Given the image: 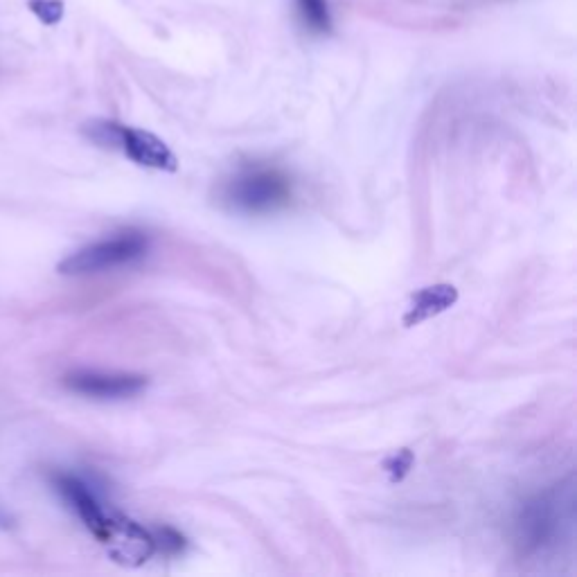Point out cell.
Returning <instances> with one entry per match:
<instances>
[{"instance_id":"cell-11","label":"cell","mask_w":577,"mask_h":577,"mask_svg":"<svg viewBox=\"0 0 577 577\" xmlns=\"http://www.w3.org/2000/svg\"><path fill=\"white\" fill-rule=\"evenodd\" d=\"M154 535V544H156V550L161 548L165 555H179L181 550L185 548V539L179 535V532L172 530V528H158L152 532Z\"/></svg>"},{"instance_id":"cell-6","label":"cell","mask_w":577,"mask_h":577,"mask_svg":"<svg viewBox=\"0 0 577 577\" xmlns=\"http://www.w3.org/2000/svg\"><path fill=\"white\" fill-rule=\"evenodd\" d=\"M64 386L70 393L100 402H118V399L136 397L147 388V377L131 372H104V370H75L64 377Z\"/></svg>"},{"instance_id":"cell-4","label":"cell","mask_w":577,"mask_h":577,"mask_svg":"<svg viewBox=\"0 0 577 577\" xmlns=\"http://www.w3.org/2000/svg\"><path fill=\"white\" fill-rule=\"evenodd\" d=\"M568 514H571V505H564L562 494L555 490L532 496L523 503L514 521L517 544L523 553L539 555L553 548L557 539L564 537L566 526H571Z\"/></svg>"},{"instance_id":"cell-9","label":"cell","mask_w":577,"mask_h":577,"mask_svg":"<svg viewBox=\"0 0 577 577\" xmlns=\"http://www.w3.org/2000/svg\"><path fill=\"white\" fill-rule=\"evenodd\" d=\"M413 463H415V456L411 449H399L395 451V454H390L384 460V469L390 478V483H402L406 474L413 469Z\"/></svg>"},{"instance_id":"cell-5","label":"cell","mask_w":577,"mask_h":577,"mask_svg":"<svg viewBox=\"0 0 577 577\" xmlns=\"http://www.w3.org/2000/svg\"><path fill=\"white\" fill-rule=\"evenodd\" d=\"M52 485H55L57 494L68 503V508L73 510L84 526L91 530V535L102 541L106 530H109L111 521L115 517V510L106 508L102 503L100 494L93 490V485L86 478L77 474L61 472L52 476Z\"/></svg>"},{"instance_id":"cell-3","label":"cell","mask_w":577,"mask_h":577,"mask_svg":"<svg viewBox=\"0 0 577 577\" xmlns=\"http://www.w3.org/2000/svg\"><path fill=\"white\" fill-rule=\"evenodd\" d=\"M149 253V237L140 230H122L111 237L97 239V242L77 248L66 260L59 262L61 275H97L122 266L136 264Z\"/></svg>"},{"instance_id":"cell-1","label":"cell","mask_w":577,"mask_h":577,"mask_svg":"<svg viewBox=\"0 0 577 577\" xmlns=\"http://www.w3.org/2000/svg\"><path fill=\"white\" fill-rule=\"evenodd\" d=\"M219 197L228 210L239 215H271L289 206L294 188L278 167L251 163L228 176Z\"/></svg>"},{"instance_id":"cell-8","label":"cell","mask_w":577,"mask_h":577,"mask_svg":"<svg viewBox=\"0 0 577 577\" xmlns=\"http://www.w3.org/2000/svg\"><path fill=\"white\" fill-rule=\"evenodd\" d=\"M296 14L300 23L305 25L307 32L318 34H330L334 28L332 10H330V0H294Z\"/></svg>"},{"instance_id":"cell-10","label":"cell","mask_w":577,"mask_h":577,"mask_svg":"<svg viewBox=\"0 0 577 577\" xmlns=\"http://www.w3.org/2000/svg\"><path fill=\"white\" fill-rule=\"evenodd\" d=\"M30 10L46 25H57L64 19V3L61 0H30Z\"/></svg>"},{"instance_id":"cell-2","label":"cell","mask_w":577,"mask_h":577,"mask_svg":"<svg viewBox=\"0 0 577 577\" xmlns=\"http://www.w3.org/2000/svg\"><path fill=\"white\" fill-rule=\"evenodd\" d=\"M84 133L95 145L120 149V152L140 167L161 172H176L179 161L165 142L152 131L127 127L113 120H91L84 124Z\"/></svg>"},{"instance_id":"cell-7","label":"cell","mask_w":577,"mask_h":577,"mask_svg":"<svg viewBox=\"0 0 577 577\" xmlns=\"http://www.w3.org/2000/svg\"><path fill=\"white\" fill-rule=\"evenodd\" d=\"M458 303V289L454 284H433V287H424L411 296V305H408L404 314V325L415 327L422 325L429 318H436L445 314Z\"/></svg>"}]
</instances>
